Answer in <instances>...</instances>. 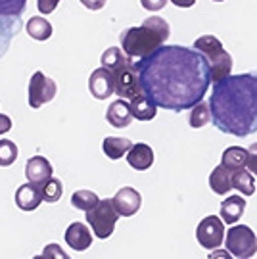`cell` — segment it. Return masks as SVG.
Wrapping results in <instances>:
<instances>
[{
	"label": "cell",
	"instance_id": "1",
	"mask_svg": "<svg viewBox=\"0 0 257 259\" xmlns=\"http://www.w3.org/2000/svg\"><path fill=\"white\" fill-rule=\"evenodd\" d=\"M135 67L142 93L163 110H190L202 102L211 84L207 58L190 47H159L135 62Z\"/></svg>",
	"mask_w": 257,
	"mask_h": 259
},
{
	"label": "cell",
	"instance_id": "2",
	"mask_svg": "<svg viewBox=\"0 0 257 259\" xmlns=\"http://www.w3.org/2000/svg\"><path fill=\"white\" fill-rule=\"evenodd\" d=\"M213 125L236 139L257 133V69L249 73L229 75L213 83L209 96Z\"/></svg>",
	"mask_w": 257,
	"mask_h": 259
},
{
	"label": "cell",
	"instance_id": "3",
	"mask_svg": "<svg viewBox=\"0 0 257 259\" xmlns=\"http://www.w3.org/2000/svg\"><path fill=\"white\" fill-rule=\"evenodd\" d=\"M171 35V27L163 18L152 16L144 19L142 25L128 27L119 35L121 50L131 58H144L152 54L154 50L165 45V40Z\"/></svg>",
	"mask_w": 257,
	"mask_h": 259
},
{
	"label": "cell",
	"instance_id": "4",
	"mask_svg": "<svg viewBox=\"0 0 257 259\" xmlns=\"http://www.w3.org/2000/svg\"><path fill=\"white\" fill-rule=\"evenodd\" d=\"M27 8V0H0V52L8 50L10 40L19 29V18Z\"/></svg>",
	"mask_w": 257,
	"mask_h": 259
},
{
	"label": "cell",
	"instance_id": "5",
	"mask_svg": "<svg viewBox=\"0 0 257 259\" xmlns=\"http://www.w3.org/2000/svg\"><path fill=\"white\" fill-rule=\"evenodd\" d=\"M121 215L119 211L115 209L113 205V200L111 198H106V200H100L98 204L92 207L91 211H87V223L91 225V229L94 231V234L106 240L110 238L113 231H115V223Z\"/></svg>",
	"mask_w": 257,
	"mask_h": 259
},
{
	"label": "cell",
	"instance_id": "6",
	"mask_svg": "<svg viewBox=\"0 0 257 259\" xmlns=\"http://www.w3.org/2000/svg\"><path fill=\"white\" fill-rule=\"evenodd\" d=\"M225 246L230 251V255H234V257H253L257 251V236L246 225H234L227 231Z\"/></svg>",
	"mask_w": 257,
	"mask_h": 259
},
{
	"label": "cell",
	"instance_id": "7",
	"mask_svg": "<svg viewBox=\"0 0 257 259\" xmlns=\"http://www.w3.org/2000/svg\"><path fill=\"white\" fill-rule=\"evenodd\" d=\"M56 93H58V84H56L54 79L46 77L42 71H35L31 75V81H29V106L31 108H42L45 104L52 102L56 98Z\"/></svg>",
	"mask_w": 257,
	"mask_h": 259
},
{
	"label": "cell",
	"instance_id": "8",
	"mask_svg": "<svg viewBox=\"0 0 257 259\" xmlns=\"http://www.w3.org/2000/svg\"><path fill=\"white\" fill-rule=\"evenodd\" d=\"M225 221L217 217V215H209L200 221L198 229H196V240L200 246H203L205 250H215L223 246L225 240Z\"/></svg>",
	"mask_w": 257,
	"mask_h": 259
},
{
	"label": "cell",
	"instance_id": "9",
	"mask_svg": "<svg viewBox=\"0 0 257 259\" xmlns=\"http://www.w3.org/2000/svg\"><path fill=\"white\" fill-rule=\"evenodd\" d=\"M113 77H115V94L123 100H131L137 94L142 93L138 71L135 67V60H131L128 64L119 67L117 71H113Z\"/></svg>",
	"mask_w": 257,
	"mask_h": 259
},
{
	"label": "cell",
	"instance_id": "10",
	"mask_svg": "<svg viewBox=\"0 0 257 259\" xmlns=\"http://www.w3.org/2000/svg\"><path fill=\"white\" fill-rule=\"evenodd\" d=\"M89 91L96 100H108L111 94H115V77L110 69L98 67L89 77Z\"/></svg>",
	"mask_w": 257,
	"mask_h": 259
},
{
	"label": "cell",
	"instance_id": "11",
	"mask_svg": "<svg viewBox=\"0 0 257 259\" xmlns=\"http://www.w3.org/2000/svg\"><path fill=\"white\" fill-rule=\"evenodd\" d=\"M111 200H113V205L119 211L121 217H133L142 205V196L133 186H123Z\"/></svg>",
	"mask_w": 257,
	"mask_h": 259
},
{
	"label": "cell",
	"instance_id": "12",
	"mask_svg": "<svg viewBox=\"0 0 257 259\" xmlns=\"http://www.w3.org/2000/svg\"><path fill=\"white\" fill-rule=\"evenodd\" d=\"M42 202L45 200H42L40 185L27 183V185H21L16 190V205L21 211H35Z\"/></svg>",
	"mask_w": 257,
	"mask_h": 259
},
{
	"label": "cell",
	"instance_id": "13",
	"mask_svg": "<svg viewBox=\"0 0 257 259\" xmlns=\"http://www.w3.org/2000/svg\"><path fill=\"white\" fill-rule=\"evenodd\" d=\"M52 163L42 156H33L25 163V177H27L29 183H35V185H42L45 181H48L52 177Z\"/></svg>",
	"mask_w": 257,
	"mask_h": 259
},
{
	"label": "cell",
	"instance_id": "14",
	"mask_svg": "<svg viewBox=\"0 0 257 259\" xmlns=\"http://www.w3.org/2000/svg\"><path fill=\"white\" fill-rule=\"evenodd\" d=\"M65 242L69 248H73L75 251H84L92 244V234L87 229V225L75 221L67 227L65 231Z\"/></svg>",
	"mask_w": 257,
	"mask_h": 259
},
{
	"label": "cell",
	"instance_id": "15",
	"mask_svg": "<svg viewBox=\"0 0 257 259\" xmlns=\"http://www.w3.org/2000/svg\"><path fill=\"white\" fill-rule=\"evenodd\" d=\"M127 161L133 169L146 171V169L154 165V150L150 148L148 144H144V142H137L127 152Z\"/></svg>",
	"mask_w": 257,
	"mask_h": 259
},
{
	"label": "cell",
	"instance_id": "16",
	"mask_svg": "<svg viewBox=\"0 0 257 259\" xmlns=\"http://www.w3.org/2000/svg\"><path fill=\"white\" fill-rule=\"evenodd\" d=\"M106 121L110 123L111 127H115V129H125V127H128L133 123V113H131L128 102L119 98V100H115L113 104H110L108 111H106Z\"/></svg>",
	"mask_w": 257,
	"mask_h": 259
},
{
	"label": "cell",
	"instance_id": "17",
	"mask_svg": "<svg viewBox=\"0 0 257 259\" xmlns=\"http://www.w3.org/2000/svg\"><path fill=\"white\" fill-rule=\"evenodd\" d=\"M128 108H131L133 117L138 121H152L157 113V106L144 93H140L135 98H131L128 100Z\"/></svg>",
	"mask_w": 257,
	"mask_h": 259
},
{
	"label": "cell",
	"instance_id": "18",
	"mask_svg": "<svg viewBox=\"0 0 257 259\" xmlns=\"http://www.w3.org/2000/svg\"><path fill=\"white\" fill-rule=\"evenodd\" d=\"M244 209H246V200L242 196H229L221 204V219L227 225H234L244 215Z\"/></svg>",
	"mask_w": 257,
	"mask_h": 259
},
{
	"label": "cell",
	"instance_id": "19",
	"mask_svg": "<svg viewBox=\"0 0 257 259\" xmlns=\"http://www.w3.org/2000/svg\"><path fill=\"white\" fill-rule=\"evenodd\" d=\"M230 173H232V171H229V169L223 165V163H221V165H217L211 171V175H209V188H211L215 194L225 196L230 188H232Z\"/></svg>",
	"mask_w": 257,
	"mask_h": 259
},
{
	"label": "cell",
	"instance_id": "20",
	"mask_svg": "<svg viewBox=\"0 0 257 259\" xmlns=\"http://www.w3.org/2000/svg\"><path fill=\"white\" fill-rule=\"evenodd\" d=\"M131 146H133V142L125 137H106L102 150L110 159H121L123 156H127Z\"/></svg>",
	"mask_w": 257,
	"mask_h": 259
},
{
	"label": "cell",
	"instance_id": "21",
	"mask_svg": "<svg viewBox=\"0 0 257 259\" xmlns=\"http://www.w3.org/2000/svg\"><path fill=\"white\" fill-rule=\"evenodd\" d=\"M230 181H232V188H236L244 196L255 194V181H253V175L249 173L246 167L232 171L230 173Z\"/></svg>",
	"mask_w": 257,
	"mask_h": 259
},
{
	"label": "cell",
	"instance_id": "22",
	"mask_svg": "<svg viewBox=\"0 0 257 259\" xmlns=\"http://www.w3.org/2000/svg\"><path fill=\"white\" fill-rule=\"evenodd\" d=\"M131 60H135V58L127 56L119 47H110L108 50H104V54H102V58H100L102 67L110 69L111 73H113V71H117V69L123 67L125 64H128Z\"/></svg>",
	"mask_w": 257,
	"mask_h": 259
},
{
	"label": "cell",
	"instance_id": "23",
	"mask_svg": "<svg viewBox=\"0 0 257 259\" xmlns=\"http://www.w3.org/2000/svg\"><path fill=\"white\" fill-rule=\"evenodd\" d=\"M194 48H196L198 52H202V54L207 58V62L215 60V58L225 50V48H223V42H221L215 35H203V37L196 38Z\"/></svg>",
	"mask_w": 257,
	"mask_h": 259
},
{
	"label": "cell",
	"instance_id": "24",
	"mask_svg": "<svg viewBox=\"0 0 257 259\" xmlns=\"http://www.w3.org/2000/svg\"><path fill=\"white\" fill-rule=\"evenodd\" d=\"M25 31H27V35L31 38H35V40H48V38L52 37V23L48 21V19L40 18V16H37V18H31L27 21V25H25Z\"/></svg>",
	"mask_w": 257,
	"mask_h": 259
},
{
	"label": "cell",
	"instance_id": "25",
	"mask_svg": "<svg viewBox=\"0 0 257 259\" xmlns=\"http://www.w3.org/2000/svg\"><path fill=\"white\" fill-rule=\"evenodd\" d=\"M246 159H248V148H242V146H230L223 152V159L221 163L227 167L229 171H236L246 167Z\"/></svg>",
	"mask_w": 257,
	"mask_h": 259
},
{
	"label": "cell",
	"instance_id": "26",
	"mask_svg": "<svg viewBox=\"0 0 257 259\" xmlns=\"http://www.w3.org/2000/svg\"><path fill=\"white\" fill-rule=\"evenodd\" d=\"M209 69H211V83H217L221 79L229 77L232 71V56L227 50H223L215 60L209 62Z\"/></svg>",
	"mask_w": 257,
	"mask_h": 259
},
{
	"label": "cell",
	"instance_id": "27",
	"mask_svg": "<svg viewBox=\"0 0 257 259\" xmlns=\"http://www.w3.org/2000/svg\"><path fill=\"white\" fill-rule=\"evenodd\" d=\"M209 121H211L209 104H205L202 100V102H198L196 106H192L190 115H188V125H190L192 129H202V127H205Z\"/></svg>",
	"mask_w": 257,
	"mask_h": 259
},
{
	"label": "cell",
	"instance_id": "28",
	"mask_svg": "<svg viewBox=\"0 0 257 259\" xmlns=\"http://www.w3.org/2000/svg\"><path fill=\"white\" fill-rule=\"evenodd\" d=\"M40 192H42V200H45V202L56 204V202L62 198V194H64V185H62L60 179L50 177L48 181H45V183L40 185Z\"/></svg>",
	"mask_w": 257,
	"mask_h": 259
},
{
	"label": "cell",
	"instance_id": "29",
	"mask_svg": "<svg viewBox=\"0 0 257 259\" xmlns=\"http://www.w3.org/2000/svg\"><path fill=\"white\" fill-rule=\"evenodd\" d=\"M100 202V198L92 190H77L71 196V205L79 211H91L94 205Z\"/></svg>",
	"mask_w": 257,
	"mask_h": 259
},
{
	"label": "cell",
	"instance_id": "30",
	"mask_svg": "<svg viewBox=\"0 0 257 259\" xmlns=\"http://www.w3.org/2000/svg\"><path fill=\"white\" fill-rule=\"evenodd\" d=\"M18 146L16 142H12L8 139L0 140V167H8L12 165L16 159H18Z\"/></svg>",
	"mask_w": 257,
	"mask_h": 259
},
{
	"label": "cell",
	"instance_id": "31",
	"mask_svg": "<svg viewBox=\"0 0 257 259\" xmlns=\"http://www.w3.org/2000/svg\"><path fill=\"white\" fill-rule=\"evenodd\" d=\"M246 169L251 175L257 177V142H253L248 148V159H246Z\"/></svg>",
	"mask_w": 257,
	"mask_h": 259
},
{
	"label": "cell",
	"instance_id": "32",
	"mask_svg": "<svg viewBox=\"0 0 257 259\" xmlns=\"http://www.w3.org/2000/svg\"><path fill=\"white\" fill-rule=\"evenodd\" d=\"M58 4H60V0H37V8L42 16L52 14V12L58 8Z\"/></svg>",
	"mask_w": 257,
	"mask_h": 259
},
{
	"label": "cell",
	"instance_id": "33",
	"mask_svg": "<svg viewBox=\"0 0 257 259\" xmlns=\"http://www.w3.org/2000/svg\"><path fill=\"white\" fill-rule=\"evenodd\" d=\"M167 2L169 0H140L142 8L148 10V12H159V10H163Z\"/></svg>",
	"mask_w": 257,
	"mask_h": 259
},
{
	"label": "cell",
	"instance_id": "34",
	"mask_svg": "<svg viewBox=\"0 0 257 259\" xmlns=\"http://www.w3.org/2000/svg\"><path fill=\"white\" fill-rule=\"evenodd\" d=\"M79 2L83 4L84 8L92 10V12H98V10H102L104 6H106L108 0H79Z\"/></svg>",
	"mask_w": 257,
	"mask_h": 259
},
{
	"label": "cell",
	"instance_id": "35",
	"mask_svg": "<svg viewBox=\"0 0 257 259\" xmlns=\"http://www.w3.org/2000/svg\"><path fill=\"white\" fill-rule=\"evenodd\" d=\"M50 255H52V257H54V255H56V257H67V255H65L64 251L60 250L56 244H50V246H46L45 251H42V257H50Z\"/></svg>",
	"mask_w": 257,
	"mask_h": 259
},
{
	"label": "cell",
	"instance_id": "36",
	"mask_svg": "<svg viewBox=\"0 0 257 259\" xmlns=\"http://www.w3.org/2000/svg\"><path fill=\"white\" fill-rule=\"evenodd\" d=\"M12 129V119L6 113H0V135H6Z\"/></svg>",
	"mask_w": 257,
	"mask_h": 259
},
{
	"label": "cell",
	"instance_id": "37",
	"mask_svg": "<svg viewBox=\"0 0 257 259\" xmlns=\"http://www.w3.org/2000/svg\"><path fill=\"white\" fill-rule=\"evenodd\" d=\"M169 2L175 4V6H179V8H190V6L196 4V0H169Z\"/></svg>",
	"mask_w": 257,
	"mask_h": 259
},
{
	"label": "cell",
	"instance_id": "38",
	"mask_svg": "<svg viewBox=\"0 0 257 259\" xmlns=\"http://www.w3.org/2000/svg\"><path fill=\"white\" fill-rule=\"evenodd\" d=\"M211 257H230V251H215L211 253Z\"/></svg>",
	"mask_w": 257,
	"mask_h": 259
},
{
	"label": "cell",
	"instance_id": "39",
	"mask_svg": "<svg viewBox=\"0 0 257 259\" xmlns=\"http://www.w3.org/2000/svg\"><path fill=\"white\" fill-rule=\"evenodd\" d=\"M213 2H223V0H213Z\"/></svg>",
	"mask_w": 257,
	"mask_h": 259
}]
</instances>
